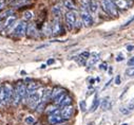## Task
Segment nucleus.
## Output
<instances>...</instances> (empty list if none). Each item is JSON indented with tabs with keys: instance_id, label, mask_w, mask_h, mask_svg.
Segmentation results:
<instances>
[{
	"instance_id": "dca6fc26",
	"label": "nucleus",
	"mask_w": 134,
	"mask_h": 125,
	"mask_svg": "<svg viewBox=\"0 0 134 125\" xmlns=\"http://www.w3.org/2000/svg\"><path fill=\"white\" fill-rule=\"evenodd\" d=\"M63 92H64V89H62V88H60V87H55V88L52 90V97H51V99L54 100L55 98H57L58 96H60L61 93H63Z\"/></svg>"
},
{
	"instance_id": "9b49d317",
	"label": "nucleus",
	"mask_w": 134,
	"mask_h": 125,
	"mask_svg": "<svg viewBox=\"0 0 134 125\" xmlns=\"http://www.w3.org/2000/svg\"><path fill=\"white\" fill-rule=\"evenodd\" d=\"M39 83H37V82H30V83H27V86H26V90H27V97H29V95H31L32 92H34V91H36L38 88H39Z\"/></svg>"
},
{
	"instance_id": "37998d69",
	"label": "nucleus",
	"mask_w": 134,
	"mask_h": 125,
	"mask_svg": "<svg viewBox=\"0 0 134 125\" xmlns=\"http://www.w3.org/2000/svg\"><path fill=\"white\" fill-rule=\"evenodd\" d=\"M35 125H41V124H40V123H36Z\"/></svg>"
},
{
	"instance_id": "6ab92c4d",
	"label": "nucleus",
	"mask_w": 134,
	"mask_h": 125,
	"mask_svg": "<svg viewBox=\"0 0 134 125\" xmlns=\"http://www.w3.org/2000/svg\"><path fill=\"white\" fill-rule=\"evenodd\" d=\"M98 59H99V55H98V54H93V55L90 56V58H89L88 66H93L94 64H96V62L98 61Z\"/></svg>"
},
{
	"instance_id": "58836bf2",
	"label": "nucleus",
	"mask_w": 134,
	"mask_h": 125,
	"mask_svg": "<svg viewBox=\"0 0 134 125\" xmlns=\"http://www.w3.org/2000/svg\"><path fill=\"white\" fill-rule=\"evenodd\" d=\"M4 1H3V0H0V11H1L3 8H4Z\"/></svg>"
},
{
	"instance_id": "f8f14e48",
	"label": "nucleus",
	"mask_w": 134,
	"mask_h": 125,
	"mask_svg": "<svg viewBox=\"0 0 134 125\" xmlns=\"http://www.w3.org/2000/svg\"><path fill=\"white\" fill-rule=\"evenodd\" d=\"M112 1L114 2V4L116 6V8L118 9H128L130 7V3L128 2V0H112Z\"/></svg>"
},
{
	"instance_id": "f704fd0d",
	"label": "nucleus",
	"mask_w": 134,
	"mask_h": 125,
	"mask_svg": "<svg viewBox=\"0 0 134 125\" xmlns=\"http://www.w3.org/2000/svg\"><path fill=\"white\" fill-rule=\"evenodd\" d=\"M128 65L131 66V67H134V56L131 57V58L128 60Z\"/></svg>"
},
{
	"instance_id": "c756f323",
	"label": "nucleus",
	"mask_w": 134,
	"mask_h": 125,
	"mask_svg": "<svg viewBox=\"0 0 134 125\" xmlns=\"http://www.w3.org/2000/svg\"><path fill=\"white\" fill-rule=\"evenodd\" d=\"M119 111H120L121 113H124V114H129V113L131 112V110H130L128 107H120V108H119Z\"/></svg>"
},
{
	"instance_id": "ea45409f",
	"label": "nucleus",
	"mask_w": 134,
	"mask_h": 125,
	"mask_svg": "<svg viewBox=\"0 0 134 125\" xmlns=\"http://www.w3.org/2000/svg\"><path fill=\"white\" fill-rule=\"evenodd\" d=\"M133 50H134V46H127V51L131 52V51H133Z\"/></svg>"
},
{
	"instance_id": "a878e982",
	"label": "nucleus",
	"mask_w": 134,
	"mask_h": 125,
	"mask_svg": "<svg viewBox=\"0 0 134 125\" xmlns=\"http://www.w3.org/2000/svg\"><path fill=\"white\" fill-rule=\"evenodd\" d=\"M99 104H100V101L96 98L95 100H94V102H93V104H92V106H91V109H90V111L91 112H93V111H95L97 108H98V106H99Z\"/></svg>"
},
{
	"instance_id": "ddd939ff",
	"label": "nucleus",
	"mask_w": 134,
	"mask_h": 125,
	"mask_svg": "<svg viewBox=\"0 0 134 125\" xmlns=\"http://www.w3.org/2000/svg\"><path fill=\"white\" fill-rule=\"evenodd\" d=\"M15 20H16V16H10V17H8V18H7V20L4 21L3 25H2V29H3V30L12 29V27H13V24H14Z\"/></svg>"
},
{
	"instance_id": "6e6552de",
	"label": "nucleus",
	"mask_w": 134,
	"mask_h": 125,
	"mask_svg": "<svg viewBox=\"0 0 134 125\" xmlns=\"http://www.w3.org/2000/svg\"><path fill=\"white\" fill-rule=\"evenodd\" d=\"M62 33H63L62 24L60 23L58 18H55L53 20V23H52V34L53 35H59V34H62Z\"/></svg>"
},
{
	"instance_id": "2eb2a0df",
	"label": "nucleus",
	"mask_w": 134,
	"mask_h": 125,
	"mask_svg": "<svg viewBox=\"0 0 134 125\" xmlns=\"http://www.w3.org/2000/svg\"><path fill=\"white\" fill-rule=\"evenodd\" d=\"M52 13L56 18H59L62 14V7L60 4H56L52 8Z\"/></svg>"
},
{
	"instance_id": "7c9ffc66",
	"label": "nucleus",
	"mask_w": 134,
	"mask_h": 125,
	"mask_svg": "<svg viewBox=\"0 0 134 125\" xmlns=\"http://www.w3.org/2000/svg\"><path fill=\"white\" fill-rule=\"evenodd\" d=\"M79 56H81V57H82V58H85V59H89V58H90V52L85 51V52H82Z\"/></svg>"
},
{
	"instance_id": "9d476101",
	"label": "nucleus",
	"mask_w": 134,
	"mask_h": 125,
	"mask_svg": "<svg viewBox=\"0 0 134 125\" xmlns=\"http://www.w3.org/2000/svg\"><path fill=\"white\" fill-rule=\"evenodd\" d=\"M26 35L27 37H35L37 35V30L34 23H30L27 24V29H26Z\"/></svg>"
},
{
	"instance_id": "39448f33",
	"label": "nucleus",
	"mask_w": 134,
	"mask_h": 125,
	"mask_svg": "<svg viewBox=\"0 0 134 125\" xmlns=\"http://www.w3.org/2000/svg\"><path fill=\"white\" fill-rule=\"evenodd\" d=\"M81 21L83 23L85 27H91L93 23V19L92 16L90 15V11L89 10H82L81 9Z\"/></svg>"
},
{
	"instance_id": "1a4fd4ad",
	"label": "nucleus",
	"mask_w": 134,
	"mask_h": 125,
	"mask_svg": "<svg viewBox=\"0 0 134 125\" xmlns=\"http://www.w3.org/2000/svg\"><path fill=\"white\" fill-rule=\"evenodd\" d=\"M22 101V98L20 97L18 90L14 87V90H13V98H12V102H13V105L14 106H18L20 104V102Z\"/></svg>"
},
{
	"instance_id": "f3484780",
	"label": "nucleus",
	"mask_w": 134,
	"mask_h": 125,
	"mask_svg": "<svg viewBox=\"0 0 134 125\" xmlns=\"http://www.w3.org/2000/svg\"><path fill=\"white\" fill-rule=\"evenodd\" d=\"M51 97H52V90L51 89H44L41 102H47L49 99H51Z\"/></svg>"
},
{
	"instance_id": "c9c22d12",
	"label": "nucleus",
	"mask_w": 134,
	"mask_h": 125,
	"mask_svg": "<svg viewBox=\"0 0 134 125\" xmlns=\"http://www.w3.org/2000/svg\"><path fill=\"white\" fill-rule=\"evenodd\" d=\"M54 62H55V59H54V58H50V59H48V61H47V65L50 66V65H53Z\"/></svg>"
},
{
	"instance_id": "4be33fe9",
	"label": "nucleus",
	"mask_w": 134,
	"mask_h": 125,
	"mask_svg": "<svg viewBox=\"0 0 134 125\" xmlns=\"http://www.w3.org/2000/svg\"><path fill=\"white\" fill-rule=\"evenodd\" d=\"M71 103H72V98H71L70 96H66V97L64 98V100L61 102V104H60L59 106H61V107L69 106V105H71Z\"/></svg>"
},
{
	"instance_id": "f03ea898",
	"label": "nucleus",
	"mask_w": 134,
	"mask_h": 125,
	"mask_svg": "<svg viewBox=\"0 0 134 125\" xmlns=\"http://www.w3.org/2000/svg\"><path fill=\"white\" fill-rule=\"evenodd\" d=\"M102 8L103 10L109 14V15H112V16H116L117 15V8L116 6L114 4V2L112 0H102Z\"/></svg>"
},
{
	"instance_id": "f257e3e1",
	"label": "nucleus",
	"mask_w": 134,
	"mask_h": 125,
	"mask_svg": "<svg viewBox=\"0 0 134 125\" xmlns=\"http://www.w3.org/2000/svg\"><path fill=\"white\" fill-rule=\"evenodd\" d=\"M43 90H36L34 92H32L31 95H29V99H27V103L30 108H36L37 105L40 103V101L42 100V96H43Z\"/></svg>"
},
{
	"instance_id": "bb28decb",
	"label": "nucleus",
	"mask_w": 134,
	"mask_h": 125,
	"mask_svg": "<svg viewBox=\"0 0 134 125\" xmlns=\"http://www.w3.org/2000/svg\"><path fill=\"white\" fill-rule=\"evenodd\" d=\"M33 12H31V11H25L24 13H23V19L24 20H31L32 18H33Z\"/></svg>"
},
{
	"instance_id": "79ce46f5",
	"label": "nucleus",
	"mask_w": 134,
	"mask_h": 125,
	"mask_svg": "<svg viewBox=\"0 0 134 125\" xmlns=\"http://www.w3.org/2000/svg\"><path fill=\"white\" fill-rule=\"evenodd\" d=\"M47 67V65H41V69H44Z\"/></svg>"
},
{
	"instance_id": "393cba45",
	"label": "nucleus",
	"mask_w": 134,
	"mask_h": 125,
	"mask_svg": "<svg viewBox=\"0 0 134 125\" xmlns=\"http://www.w3.org/2000/svg\"><path fill=\"white\" fill-rule=\"evenodd\" d=\"M35 118L34 117H32V116H27L25 119H24V123L26 125H34L35 124Z\"/></svg>"
},
{
	"instance_id": "c03bdc74",
	"label": "nucleus",
	"mask_w": 134,
	"mask_h": 125,
	"mask_svg": "<svg viewBox=\"0 0 134 125\" xmlns=\"http://www.w3.org/2000/svg\"><path fill=\"white\" fill-rule=\"evenodd\" d=\"M122 125H128V124H127V123H124V124H122Z\"/></svg>"
},
{
	"instance_id": "cd10ccee",
	"label": "nucleus",
	"mask_w": 134,
	"mask_h": 125,
	"mask_svg": "<svg viewBox=\"0 0 134 125\" xmlns=\"http://www.w3.org/2000/svg\"><path fill=\"white\" fill-rule=\"evenodd\" d=\"M126 75L129 77H133L134 76V67H129L126 69Z\"/></svg>"
},
{
	"instance_id": "72a5a7b5",
	"label": "nucleus",
	"mask_w": 134,
	"mask_h": 125,
	"mask_svg": "<svg viewBox=\"0 0 134 125\" xmlns=\"http://www.w3.org/2000/svg\"><path fill=\"white\" fill-rule=\"evenodd\" d=\"M99 69H100V70H107V69H108V65H107V62H103V64H100Z\"/></svg>"
},
{
	"instance_id": "a211bd4d",
	"label": "nucleus",
	"mask_w": 134,
	"mask_h": 125,
	"mask_svg": "<svg viewBox=\"0 0 134 125\" xmlns=\"http://www.w3.org/2000/svg\"><path fill=\"white\" fill-rule=\"evenodd\" d=\"M63 7L66 8L68 10H70V11L75 10V6L72 2V0H63Z\"/></svg>"
},
{
	"instance_id": "e433bc0d",
	"label": "nucleus",
	"mask_w": 134,
	"mask_h": 125,
	"mask_svg": "<svg viewBox=\"0 0 134 125\" xmlns=\"http://www.w3.org/2000/svg\"><path fill=\"white\" fill-rule=\"evenodd\" d=\"M120 82H121L120 76H119V75H117V76L115 77V84H116V85H120Z\"/></svg>"
},
{
	"instance_id": "b1692460",
	"label": "nucleus",
	"mask_w": 134,
	"mask_h": 125,
	"mask_svg": "<svg viewBox=\"0 0 134 125\" xmlns=\"http://www.w3.org/2000/svg\"><path fill=\"white\" fill-rule=\"evenodd\" d=\"M26 1L27 0H12V1L10 2V4L12 7H20V6L24 4Z\"/></svg>"
},
{
	"instance_id": "c85d7f7f",
	"label": "nucleus",
	"mask_w": 134,
	"mask_h": 125,
	"mask_svg": "<svg viewBox=\"0 0 134 125\" xmlns=\"http://www.w3.org/2000/svg\"><path fill=\"white\" fill-rule=\"evenodd\" d=\"M44 107H46V102H40V103L37 105V107H36V111H37V112H41V111L44 109Z\"/></svg>"
},
{
	"instance_id": "473e14b6",
	"label": "nucleus",
	"mask_w": 134,
	"mask_h": 125,
	"mask_svg": "<svg viewBox=\"0 0 134 125\" xmlns=\"http://www.w3.org/2000/svg\"><path fill=\"white\" fill-rule=\"evenodd\" d=\"M132 21H134V15H133V16H132V17H131V18H130L129 20H127V21H126V22H125V23L122 24V28H125V27L129 25V24H130V23H131Z\"/></svg>"
},
{
	"instance_id": "412c9836",
	"label": "nucleus",
	"mask_w": 134,
	"mask_h": 125,
	"mask_svg": "<svg viewBox=\"0 0 134 125\" xmlns=\"http://www.w3.org/2000/svg\"><path fill=\"white\" fill-rule=\"evenodd\" d=\"M57 110H59V109L57 108V105H51V106H48V107L46 108V112H47L49 116L55 113Z\"/></svg>"
},
{
	"instance_id": "4468645a",
	"label": "nucleus",
	"mask_w": 134,
	"mask_h": 125,
	"mask_svg": "<svg viewBox=\"0 0 134 125\" xmlns=\"http://www.w3.org/2000/svg\"><path fill=\"white\" fill-rule=\"evenodd\" d=\"M89 11L92 14H95L98 11V2L96 0H90L89 1Z\"/></svg>"
},
{
	"instance_id": "7ed1b4c3",
	"label": "nucleus",
	"mask_w": 134,
	"mask_h": 125,
	"mask_svg": "<svg viewBox=\"0 0 134 125\" xmlns=\"http://www.w3.org/2000/svg\"><path fill=\"white\" fill-rule=\"evenodd\" d=\"M65 18V23L69 27V29H73V27L77 22V13L75 11H69L64 16Z\"/></svg>"
},
{
	"instance_id": "20e7f679",
	"label": "nucleus",
	"mask_w": 134,
	"mask_h": 125,
	"mask_svg": "<svg viewBox=\"0 0 134 125\" xmlns=\"http://www.w3.org/2000/svg\"><path fill=\"white\" fill-rule=\"evenodd\" d=\"M26 29H27L26 22H25V21H20V22L16 25V28L14 29V35H15V36H18V37L25 35V34H26Z\"/></svg>"
},
{
	"instance_id": "a19ab883",
	"label": "nucleus",
	"mask_w": 134,
	"mask_h": 125,
	"mask_svg": "<svg viewBox=\"0 0 134 125\" xmlns=\"http://www.w3.org/2000/svg\"><path fill=\"white\" fill-rule=\"evenodd\" d=\"M20 74H21V75H25V74H26V72H25V71H21V72H20Z\"/></svg>"
},
{
	"instance_id": "0eeeda50",
	"label": "nucleus",
	"mask_w": 134,
	"mask_h": 125,
	"mask_svg": "<svg viewBox=\"0 0 134 125\" xmlns=\"http://www.w3.org/2000/svg\"><path fill=\"white\" fill-rule=\"evenodd\" d=\"M74 113V107L72 105L69 106H64L60 109V116L64 119V120H69Z\"/></svg>"
},
{
	"instance_id": "2f4dec72",
	"label": "nucleus",
	"mask_w": 134,
	"mask_h": 125,
	"mask_svg": "<svg viewBox=\"0 0 134 125\" xmlns=\"http://www.w3.org/2000/svg\"><path fill=\"white\" fill-rule=\"evenodd\" d=\"M79 107H80V110H81V111H86V108H87L86 101H81V102L79 103Z\"/></svg>"
},
{
	"instance_id": "aec40b11",
	"label": "nucleus",
	"mask_w": 134,
	"mask_h": 125,
	"mask_svg": "<svg viewBox=\"0 0 134 125\" xmlns=\"http://www.w3.org/2000/svg\"><path fill=\"white\" fill-rule=\"evenodd\" d=\"M66 97V95H65V92H63V93H61L60 96H58L57 98H55L54 100H53V102H54V104L55 105H57V106H59L60 104H61V102L64 100V98Z\"/></svg>"
},
{
	"instance_id": "423d86ee",
	"label": "nucleus",
	"mask_w": 134,
	"mask_h": 125,
	"mask_svg": "<svg viewBox=\"0 0 134 125\" xmlns=\"http://www.w3.org/2000/svg\"><path fill=\"white\" fill-rule=\"evenodd\" d=\"M48 120H49V123L52 124V125H57V124H60V123H62V122L65 121V120L60 116V110H57L55 113L50 114L49 118H48Z\"/></svg>"
},
{
	"instance_id": "4c0bfd02",
	"label": "nucleus",
	"mask_w": 134,
	"mask_h": 125,
	"mask_svg": "<svg viewBox=\"0 0 134 125\" xmlns=\"http://www.w3.org/2000/svg\"><path fill=\"white\" fill-rule=\"evenodd\" d=\"M122 60H124V56H122L121 54L116 57V61H122Z\"/></svg>"
},
{
	"instance_id": "5701e85b",
	"label": "nucleus",
	"mask_w": 134,
	"mask_h": 125,
	"mask_svg": "<svg viewBox=\"0 0 134 125\" xmlns=\"http://www.w3.org/2000/svg\"><path fill=\"white\" fill-rule=\"evenodd\" d=\"M110 106H111V103H110L109 98H105V99L103 100V103H102V108H103L104 110H107V109L110 108Z\"/></svg>"
}]
</instances>
